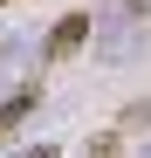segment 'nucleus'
<instances>
[{
	"label": "nucleus",
	"mask_w": 151,
	"mask_h": 158,
	"mask_svg": "<svg viewBox=\"0 0 151 158\" xmlns=\"http://www.w3.org/2000/svg\"><path fill=\"white\" fill-rule=\"evenodd\" d=\"M28 158H55V151H48V144H41V151H28Z\"/></svg>",
	"instance_id": "obj_5"
},
{
	"label": "nucleus",
	"mask_w": 151,
	"mask_h": 158,
	"mask_svg": "<svg viewBox=\"0 0 151 158\" xmlns=\"http://www.w3.org/2000/svg\"><path fill=\"white\" fill-rule=\"evenodd\" d=\"M83 41H89V14H62L55 28H48V41H41V62H48V69H62Z\"/></svg>",
	"instance_id": "obj_1"
},
{
	"label": "nucleus",
	"mask_w": 151,
	"mask_h": 158,
	"mask_svg": "<svg viewBox=\"0 0 151 158\" xmlns=\"http://www.w3.org/2000/svg\"><path fill=\"white\" fill-rule=\"evenodd\" d=\"M28 110H35V89H28V96H14V103H0V144L21 131V117H28Z\"/></svg>",
	"instance_id": "obj_2"
},
{
	"label": "nucleus",
	"mask_w": 151,
	"mask_h": 158,
	"mask_svg": "<svg viewBox=\"0 0 151 158\" xmlns=\"http://www.w3.org/2000/svg\"><path fill=\"white\" fill-rule=\"evenodd\" d=\"M144 124H151V103H131V110L117 117V138H131V131H144Z\"/></svg>",
	"instance_id": "obj_3"
},
{
	"label": "nucleus",
	"mask_w": 151,
	"mask_h": 158,
	"mask_svg": "<svg viewBox=\"0 0 151 158\" xmlns=\"http://www.w3.org/2000/svg\"><path fill=\"white\" fill-rule=\"evenodd\" d=\"M89 158H124V138H117V131H110V138H96V144H89Z\"/></svg>",
	"instance_id": "obj_4"
},
{
	"label": "nucleus",
	"mask_w": 151,
	"mask_h": 158,
	"mask_svg": "<svg viewBox=\"0 0 151 158\" xmlns=\"http://www.w3.org/2000/svg\"><path fill=\"white\" fill-rule=\"evenodd\" d=\"M0 7H7V0H0Z\"/></svg>",
	"instance_id": "obj_6"
}]
</instances>
